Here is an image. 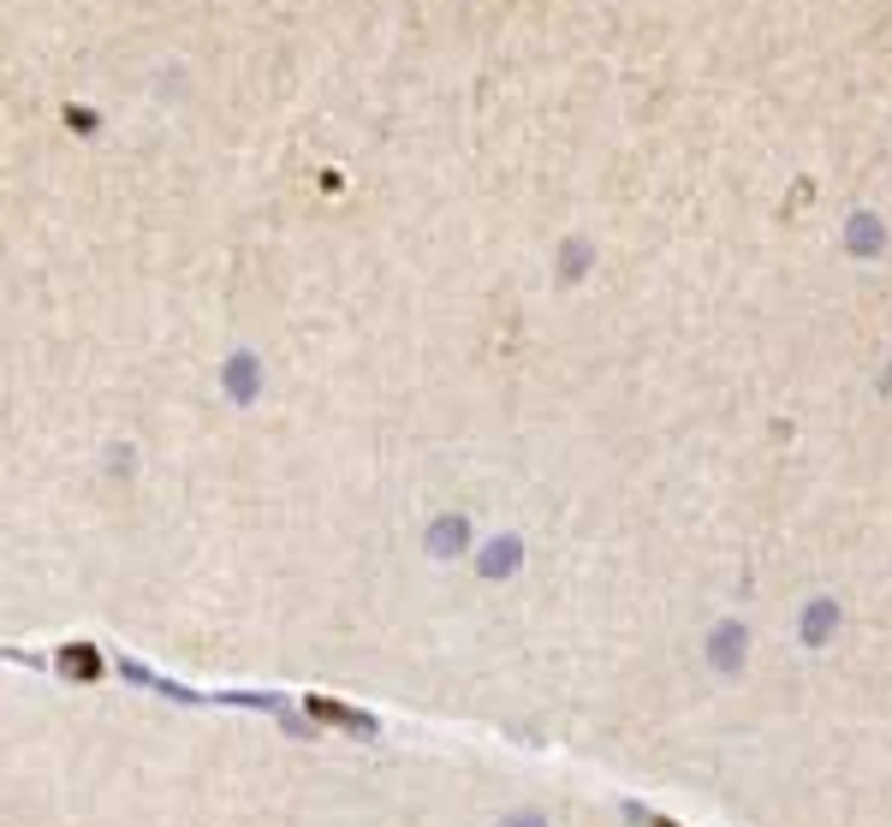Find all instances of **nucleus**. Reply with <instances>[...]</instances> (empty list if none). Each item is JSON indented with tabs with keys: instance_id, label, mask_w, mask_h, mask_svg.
Instances as JSON below:
<instances>
[{
	"instance_id": "obj_1",
	"label": "nucleus",
	"mask_w": 892,
	"mask_h": 827,
	"mask_svg": "<svg viewBox=\"0 0 892 827\" xmlns=\"http://www.w3.org/2000/svg\"><path fill=\"white\" fill-rule=\"evenodd\" d=\"M749 655V631L738 626V619H720V626L708 631V667L714 672H738Z\"/></svg>"
},
{
	"instance_id": "obj_2",
	"label": "nucleus",
	"mask_w": 892,
	"mask_h": 827,
	"mask_svg": "<svg viewBox=\"0 0 892 827\" xmlns=\"http://www.w3.org/2000/svg\"><path fill=\"white\" fill-rule=\"evenodd\" d=\"M833 631H839V607L827 602V595H815V602L803 607V626H797V638L809 643V649H821V643H833Z\"/></svg>"
},
{
	"instance_id": "obj_3",
	"label": "nucleus",
	"mask_w": 892,
	"mask_h": 827,
	"mask_svg": "<svg viewBox=\"0 0 892 827\" xmlns=\"http://www.w3.org/2000/svg\"><path fill=\"white\" fill-rule=\"evenodd\" d=\"M518 536H500V542H488V548H482V578H506V571L518 566Z\"/></svg>"
},
{
	"instance_id": "obj_4",
	"label": "nucleus",
	"mask_w": 892,
	"mask_h": 827,
	"mask_svg": "<svg viewBox=\"0 0 892 827\" xmlns=\"http://www.w3.org/2000/svg\"><path fill=\"white\" fill-rule=\"evenodd\" d=\"M464 542H470V530H464V518H441V524L435 530H429V554H458V548H464Z\"/></svg>"
},
{
	"instance_id": "obj_5",
	"label": "nucleus",
	"mask_w": 892,
	"mask_h": 827,
	"mask_svg": "<svg viewBox=\"0 0 892 827\" xmlns=\"http://www.w3.org/2000/svg\"><path fill=\"white\" fill-rule=\"evenodd\" d=\"M226 381H233V393H238V399H250V387H257V363H250V358H238L233 369H226Z\"/></svg>"
},
{
	"instance_id": "obj_6",
	"label": "nucleus",
	"mask_w": 892,
	"mask_h": 827,
	"mask_svg": "<svg viewBox=\"0 0 892 827\" xmlns=\"http://www.w3.org/2000/svg\"><path fill=\"white\" fill-rule=\"evenodd\" d=\"M494 827H547V816H542V810H506Z\"/></svg>"
}]
</instances>
